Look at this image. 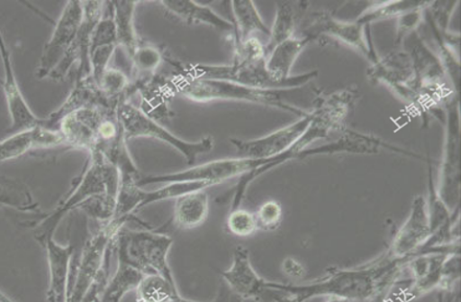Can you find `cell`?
Instances as JSON below:
<instances>
[{
  "label": "cell",
  "mask_w": 461,
  "mask_h": 302,
  "mask_svg": "<svg viewBox=\"0 0 461 302\" xmlns=\"http://www.w3.org/2000/svg\"><path fill=\"white\" fill-rule=\"evenodd\" d=\"M411 259L394 258L386 251L381 257L357 268L328 269L325 276L311 283L298 285L271 281V285L302 302L321 296L337 297L350 302H385L389 291Z\"/></svg>",
  "instance_id": "1"
},
{
  "label": "cell",
  "mask_w": 461,
  "mask_h": 302,
  "mask_svg": "<svg viewBox=\"0 0 461 302\" xmlns=\"http://www.w3.org/2000/svg\"><path fill=\"white\" fill-rule=\"evenodd\" d=\"M307 86L294 89H258L230 81L189 79L181 76L176 81L178 94L194 102H249L290 112L299 117L310 114L321 95L315 87L309 88Z\"/></svg>",
  "instance_id": "2"
},
{
  "label": "cell",
  "mask_w": 461,
  "mask_h": 302,
  "mask_svg": "<svg viewBox=\"0 0 461 302\" xmlns=\"http://www.w3.org/2000/svg\"><path fill=\"white\" fill-rule=\"evenodd\" d=\"M91 165L85 176L82 177L78 187L35 230V238L41 244L43 245L49 239L54 238L56 229L66 214L78 208L88 199L99 196H107L117 199L120 188L119 170L99 151H91Z\"/></svg>",
  "instance_id": "3"
},
{
  "label": "cell",
  "mask_w": 461,
  "mask_h": 302,
  "mask_svg": "<svg viewBox=\"0 0 461 302\" xmlns=\"http://www.w3.org/2000/svg\"><path fill=\"white\" fill-rule=\"evenodd\" d=\"M173 243V239L167 234L122 227L114 239V249L117 261L134 266L145 275H160L174 288H177L168 264V253Z\"/></svg>",
  "instance_id": "4"
},
{
  "label": "cell",
  "mask_w": 461,
  "mask_h": 302,
  "mask_svg": "<svg viewBox=\"0 0 461 302\" xmlns=\"http://www.w3.org/2000/svg\"><path fill=\"white\" fill-rule=\"evenodd\" d=\"M358 98L357 88H347L330 95H321L311 111L312 120L304 134L285 155L289 160L298 159L300 153L316 142L336 138L347 129V119Z\"/></svg>",
  "instance_id": "5"
},
{
  "label": "cell",
  "mask_w": 461,
  "mask_h": 302,
  "mask_svg": "<svg viewBox=\"0 0 461 302\" xmlns=\"http://www.w3.org/2000/svg\"><path fill=\"white\" fill-rule=\"evenodd\" d=\"M116 115L126 140L145 137L166 142L182 153L188 165H193L199 156L213 150L212 136L203 137V140L194 142L181 140L166 127L158 124L155 119L143 114L140 109L128 104L127 101L120 102L116 107Z\"/></svg>",
  "instance_id": "6"
},
{
  "label": "cell",
  "mask_w": 461,
  "mask_h": 302,
  "mask_svg": "<svg viewBox=\"0 0 461 302\" xmlns=\"http://www.w3.org/2000/svg\"><path fill=\"white\" fill-rule=\"evenodd\" d=\"M445 141L442 165L439 169L438 197L450 214L460 212V105L455 96L447 104L445 111Z\"/></svg>",
  "instance_id": "7"
},
{
  "label": "cell",
  "mask_w": 461,
  "mask_h": 302,
  "mask_svg": "<svg viewBox=\"0 0 461 302\" xmlns=\"http://www.w3.org/2000/svg\"><path fill=\"white\" fill-rule=\"evenodd\" d=\"M265 160H258V159L240 157L221 159V160L203 163V165L194 166L184 171L143 177L137 181L136 186L143 188L151 186V184L181 181L209 182L217 186V184H221L230 180V178L242 177L244 174L263 166Z\"/></svg>",
  "instance_id": "8"
},
{
  "label": "cell",
  "mask_w": 461,
  "mask_h": 302,
  "mask_svg": "<svg viewBox=\"0 0 461 302\" xmlns=\"http://www.w3.org/2000/svg\"><path fill=\"white\" fill-rule=\"evenodd\" d=\"M366 28L368 27L357 22H342L327 12H316L312 13L310 17V23L305 29L304 37L311 41L320 37L340 41L341 43L356 50L374 64L380 58H378L376 50L374 49Z\"/></svg>",
  "instance_id": "9"
},
{
  "label": "cell",
  "mask_w": 461,
  "mask_h": 302,
  "mask_svg": "<svg viewBox=\"0 0 461 302\" xmlns=\"http://www.w3.org/2000/svg\"><path fill=\"white\" fill-rule=\"evenodd\" d=\"M220 276L230 289L243 300L273 302L281 294L280 289L273 288L270 281L260 278L256 272L249 251L243 245L234 249L232 265L229 270L220 272Z\"/></svg>",
  "instance_id": "10"
},
{
  "label": "cell",
  "mask_w": 461,
  "mask_h": 302,
  "mask_svg": "<svg viewBox=\"0 0 461 302\" xmlns=\"http://www.w3.org/2000/svg\"><path fill=\"white\" fill-rule=\"evenodd\" d=\"M367 78L373 84L386 85L402 100L412 104L417 76L406 50H394L385 58L378 59L368 69Z\"/></svg>",
  "instance_id": "11"
},
{
  "label": "cell",
  "mask_w": 461,
  "mask_h": 302,
  "mask_svg": "<svg viewBox=\"0 0 461 302\" xmlns=\"http://www.w3.org/2000/svg\"><path fill=\"white\" fill-rule=\"evenodd\" d=\"M429 238H431V227H429L427 199L423 196H417L413 198L411 211L406 222L393 235L387 251L394 258L411 259L420 253Z\"/></svg>",
  "instance_id": "12"
},
{
  "label": "cell",
  "mask_w": 461,
  "mask_h": 302,
  "mask_svg": "<svg viewBox=\"0 0 461 302\" xmlns=\"http://www.w3.org/2000/svg\"><path fill=\"white\" fill-rule=\"evenodd\" d=\"M312 120V114H307L303 117H299L298 121L284 127L271 134L264 137L256 138V140L242 141L230 140L239 151L240 158L258 159V160H266V159L274 158L288 151L292 146L298 142L302 135L304 134L307 127H309Z\"/></svg>",
  "instance_id": "13"
},
{
  "label": "cell",
  "mask_w": 461,
  "mask_h": 302,
  "mask_svg": "<svg viewBox=\"0 0 461 302\" xmlns=\"http://www.w3.org/2000/svg\"><path fill=\"white\" fill-rule=\"evenodd\" d=\"M460 245L444 249L422 251L406 265L411 272L410 288L404 301L417 299L433 290H438L442 276V269L449 254L460 253Z\"/></svg>",
  "instance_id": "14"
},
{
  "label": "cell",
  "mask_w": 461,
  "mask_h": 302,
  "mask_svg": "<svg viewBox=\"0 0 461 302\" xmlns=\"http://www.w3.org/2000/svg\"><path fill=\"white\" fill-rule=\"evenodd\" d=\"M309 38H292L285 42L276 45L270 53L266 56V69H267L271 78L284 87V89L301 88L312 84L319 75V71L312 70L310 73L299 76H291L292 68L296 59L309 45Z\"/></svg>",
  "instance_id": "15"
},
{
  "label": "cell",
  "mask_w": 461,
  "mask_h": 302,
  "mask_svg": "<svg viewBox=\"0 0 461 302\" xmlns=\"http://www.w3.org/2000/svg\"><path fill=\"white\" fill-rule=\"evenodd\" d=\"M82 19H84L82 2H68L58 24H56L52 39L45 46L40 66L41 76L50 75L56 66L64 59V56L75 42L81 27Z\"/></svg>",
  "instance_id": "16"
},
{
  "label": "cell",
  "mask_w": 461,
  "mask_h": 302,
  "mask_svg": "<svg viewBox=\"0 0 461 302\" xmlns=\"http://www.w3.org/2000/svg\"><path fill=\"white\" fill-rule=\"evenodd\" d=\"M384 148L393 152L402 153V155H407L423 160V157L417 155V153L387 144V142L381 140L380 137L366 135L363 134V133L348 129L341 132L339 135L325 145L307 148V150L300 153L298 159L301 160V159L322 155H335V153L376 155V153L380 152Z\"/></svg>",
  "instance_id": "17"
},
{
  "label": "cell",
  "mask_w": 461,
  "mask_h": 302,
  "mask_svg": "<svg viewBox=\"0 0 461 302\" xmlns=\"http://www.w3.org/2000/svg\"><path fill=\"white\" fill-rule=\"evenodd\" d=\"M105 116L96 106L80 107L63 116L59 132L68 144L91 152L99 142V129Z\"/></svg>",
  "instance_id": "18"
},
{
  "label": "cell",
  "mask_w": 461,
  "mask_h": 302,
  "mask_svg": "<svg viewBox=\"0 0 461 302\" xmlns=\"http://www.w3.org/2000/svg\"><path fill=\"white\" fill-rule=\"evenodd\" d=\"M0 53L4 61L5 80L3 88L6 96L10 117H12V131L23 132L35 127L43 126L44 122L38 119L31 111L27 101L24 100L20 91L17 79L14 73L12 60L5 44L2 34H0Z\"/></svg>",
  "instance_id": "19"
},
{
  "label": "cell",
  "mask_w": 461,
  "mask_h": 302,
  "mask_svg": "<svg viewBox=\"0 0 461 302\" xmlns=\"http://www.w3.org/2000/svg\"><path fill=\"white\" fill-rule=\"evenodd\" d=\"M48 255L49 288L48 302H68L71 276L73 245H61L50 238L43 244Z\"/></svg>",
  "instance_id": "20"
},
{
  "label": "cell",
  "mask_w": 461,
  "mask_h": 302,
  "mask_svg": "<svg viewBox=\"0 0 461 302\" xmlns=\"http://www.w3.org/2000/svg\"><path fill=\"white\" fill-rule=\"evenodd\" d=\"M402 46L412 60L419 85L447 84V75L438 56L428 48L418 31L404 39Z\"/></svg>",
  "instance_id": "21"
},
{
  "label": "cell",
  "mask_w": 461,
  "mask_h": 302,
  "mask_svg": "<svg viewBox=\"0 0 461 302\" xmlns=\"http://www.w3.org/2000/svg\"><path fill=\"white\" fill-rule=\"evenodd\" d=\"M65 140L59 131L39 126L35 129L19 132L0 142V162L23 156V153L38 148H50L64 144Z\"/></svg>",
  "instance_id": "22"
},
{
  "label": "cell",
  "mask_w": 461,
  "mask_h": 302,
  "mask_svg": "<svg viewBox=\"0 0 461 302\" xmlns=\"http://www.w3.org/2000/svg\"><path fill=\"white\" fill-rule=\"evenodd\" d=\"M163 8L168 14L176 15L183 23L189 25L203 24L209 25L222 32H233L234 24L225 20L216 12L208 6L199 5L192 0H162Z\"/></svg>",
  "instance_id": "23"
},
{
  "label": "cell",
  "mask_w": 461,
  "mask_h": 302,
  "mask_svg": "<svg viewBox=\"0 0 461 302\" xmlns=\"http://www.w3.org/2000/svg\"><path fill=\"white\" fill-rule=\"evenodd\" d=\"M210 212V199L206 189L186 194L176 199L174 224L182 230H192L206 222Z\"/></svg>",
  "instance_id": "24"
},
{
  "label": "cell",
  "mask_w": 461,
  "mask_h": 302,
  "mask_svg": "<svg viewBox=\"0 0 461 302\" xmlns=\"http://www.w3.org/2000/svg\"><path fill=\"white\" fill-rule=\"evenodd\" d=\"M113 22L115 24L117 45H121L130 59L140 48L135 29V12L138 2H113Z\"/></svg>",
  "instance_id": "25"
},
{
  "label": "cell",
  "mask_w": 461,
  "mask_h": 302,
  "mask_svg": "<svg viewBox=\"0 0 461 302\" xmlns=\"http://www.w3.org/2000/svg\"><path fill=\"white\" fill-rule=\"evenodd\" d=\"M232 12L234 14L235 31H237V43L256 37V34L269 38L270 29L260 17L254 2L250 0H233Z\"/></svg>",
  "instance_id": "26"
},
{
  "label": "cell",
  "mask_w": 461,
  "mask_h": 302,
  "mask_svg": "<svg viewBox=\"0 0 461 302\" xmlns=\"http://www.w3.org/2000/svg\"><path fill=\"white\" fill-rule=\"evenodd\" d=\"M143 276L134 266L117 261L115 274L107 281L100 302H121L126 294L137 289Z\"/></svg>",
  "instance_id": "27"
},
{
  "label": "cell",
  "mask_w": 461,
  "mask_h": 302,
  "mask_svg": "<svg viewBox=\"0 0 461 302\" xmlns=\"http://www.w3.org/2000/svg\"><path fill=\"white\" fill-rule=\"evenodd\" d=\"M429 2L422 0H393V2L372 5L363 12L356 22L366 27L370 24L384 22V20L398 19L411 10L427 6Z\"/></svg>",
  "instance_id": "28"
},
{
  "label": "cell",
  "mask_w": 461,
  "mask_h": 302,
  "mask_svg": "<svg viewBox=\"0 0 461 302\" xmlns=\"http://www.w3.org/2000/svg\"><path fill=\"white\" fill-rule=\"evenodd\" d=\"M296 27H298V14L291 3H280L276 7L273 27L267 44L265 45L266 56L273 50L276 45L285 41L294 38Z\"/></svg>",
  "instance_id": "29"
},
{
  "label": "cell",
  "mask_w": 461,
  "mask_h": 302,
  "mask_svg": "<svg viewBox=\"0 0 461 302\" xmlns=\"http://www.w3.org/2000/svg\"><path fill=\"white\" fill-rule=\"evenodd\" d=\"M136 294L137 302H173L183 298L177 288L157 274L143 276Z\"/></svg>",
  "instance_id": "30"
},
{
  "label": "cell",
  "mask_w": 461,
  "mask_h": 302,
  "mask_svg": "<svg viewBox=\"0 0 461 302\" xmlns=\"http://www.w3.org/2000/svg\"><path fill=\"white\" fill-rule=\"evenodd\" d=\"M212 187H214L213 184L209 182L181 181L167 183L166 187L152 189V191H145V189H142L138 211L148 206V205L168 201V199H177L186 196V194L204 191V189Z\"/></svg>",
  "instance_id": "31"
},
{
  "label": "cell",
  "mask_w": 461,
  "mask_h": 302,
  "mask_svg": "<svg viewBox=\"0 0 461 302\" xmlns=\"http://www.w3.org/2000/svg\"><path fill=\"white\" fill-rule=\"evenodd\" d=\"M0 205L22 211H34L37 208L27 189L20 188L17 184L4 182H0Z\"/></svg>",
  "instance_id": "32"
},
{
  "label": "cell",
  "mask_w": 461,
  "mask_h": 302,
  "mask_svg": "<svg viewBox=\"0 0 461 302\" xmlns=\"http://www.w3.org/2000/svg\"><path fill=\"white\" fill-rule=\"evenodd\" d=\"M227 228L230 234L240 238L250 237L258 230L255 214L243 208L230 211L227 219Z\"/></svg>",
  "instance_id": "33"
},
{
  "label": "cell",
  "mask_w": 461,
  "mask_h": 302,
  "mask_svg": "<svg viewBox=\"0 0 461 302\" xmlns=\"http://www.w3.org/2000/svg\"><path fill=\"white\" fill-rule=\"evenodd\" d=\"M283 207L276 201L261 204L258 211L255 214L258 230H263L265 233L276 232L283 223Z\"/></svg>",
  "instance_id": "34"
},
{
  "label": "cell",
  "mask_w": 461,
  "mask_h": 302,
  "mask_svg": "<svg viewBox=\"0 0 461 302\" xmlns=\"http://www.w3.org/2000/svg\"><path fill=\"white\" fill-rule=\"evenodd\" d=\"M131 63L137 71V74L149 76L155 75L158 66L162 63V55L160 50L153 46H141L132 56Z\"/></svg>",
  "instance_id": "35"
},
{
  "label": "cell",
  "mask_w": 461,
  "mask_h": 302,
  "mask_svg": "<svg viewBox=\"0 0 461 302\" xmlns=\"http://www.w3.org/2000/svg\"><path fill=\"white\" fill-rule=\"evenodd\" d=\"M427 6L411 10V12L404 14L397 19V45H402L404 39L418 31L420 24L424 20V9Z\"/></svg>",
  "instance_id": "36"
},
{
  "label": "cell",
  "mask_w": 461,
  "mask_h": 302,
  "mask_svg": "<svg viewBox=\"0 0 461 302\" xmlns=\"http://www.w3.org/2000/svg\"><path fill=\"white\" fill-rule=\"evenodd\" d=\"M128 86L127 77L122 71L115 69H107L102 76L99 88L107 96H116L122 94Z\"/></svg>",
  "instance_id": "37"
},
{
  "label": "cell",
  "mask_w": 461,
  "mask_h": 302,
  "mask_svg": "<svg viewBox=\"0 0 461 302\" xmlns=\"http://www.w3.org/2000/svg\"><path fill=\"white\" fill-rule=\"evenodd\" d=\"M281 270H283L285 275L294 279H304L306 275L304 266L294 258H285L283 264H281Z\"/></svg>",
  "instance_id": "38"
},
{
  "label": "cell",
  "mask_w": 461,
  "mask_h": 302,
  "mask_svg": "<svg viewBox=\"0 0 461 302\" xmlns=\"http://www.w3.org/2000/svg\"><path fill=\"white\" fill-rule=\"evenodd\" d=\"M212 302H244V300L237 294L233 293L229 286L221 280L216 298H214Z\"/></svg>",
  "instance_id": "39"
},
{
  "label": "cell",
  "mask_w": 461,
  "mask_h": 302,
  "mask_svg": "<svg viewBox=\"0 0 461 302\" xmlns=\"http://www.w3.org/2000/svg\"><path fill=\"white\" fill-rule=\"evenodd\" d=\"M437 302H460V288L438 289Z\"/></svg>",
  "instance_id": "40"
},
{
  "label": "cell",
  "mask_w": 461,
  "mask_h": 302,
  "mask_svg": "<svg viewBox=\"0 0 461 302\" xmlns=\"http://www.w3.org/2000/svg\"><path fill=\"white\" fill-rule=\"evenodd\" d=\"M271 283V281H270ZM273 286V285H271ZM274 288V286H273ZM273 302H302L299 299H296L295 297L291 296L289 294L285 293V291L281 290V294L276 297V298Z\"/></svg>",
  "instance_id": "41"
},
{
  "label": "cell",
  "mask_w": 461,
  "mask_h": 302,
  "mask_svg": "<svg viewBox=\"0 0 461 302\" xmlns=\"http://www.w3.org/2000/svg\"><path fill=\"white\" fill-rule=\"evenodd\" d=\"M327 302H350L346 299L337 298V297H330V300Z\"/></svg>",
  "instance_id": "42"
}]
</instances>
